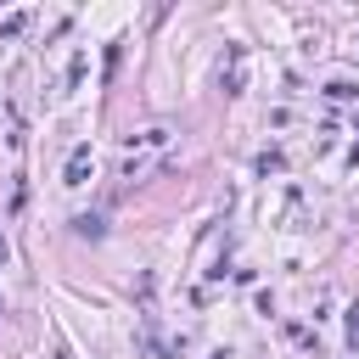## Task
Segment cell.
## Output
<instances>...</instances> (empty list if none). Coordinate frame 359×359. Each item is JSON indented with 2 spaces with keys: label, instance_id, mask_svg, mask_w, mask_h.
I'll use <instances>...</instances> for the list:
<instances>
[{
  "label": "cell",
  "instance_id": "1",
  "mask_svg": "<svg viewBox=\"0 0 359 359\" xmlns=\"http://www.w3.org/2000/svg\"><path fill=\"white\" fill-rule=\"evenodd\" d=\"M84 168H90V151L79 146V151H73V163H67V185H84Z\"/></svg>",
  "mask_w": 359,
  "mask_h": 359
},
{
  "label": "cell",
  "instance_id": "2",
  "mask_svg": "<svg viewBox=\"0 0 359 359\" xmlns=\"http://www.w3.org/2000/svg\"><path fill=\"white\" fill-rule=\"evenodd\" d=\"M0 264H6V241H0Z\"/></svg>",
  "mask_w": 359,
  "mask_h": 359
}]
</instances>
